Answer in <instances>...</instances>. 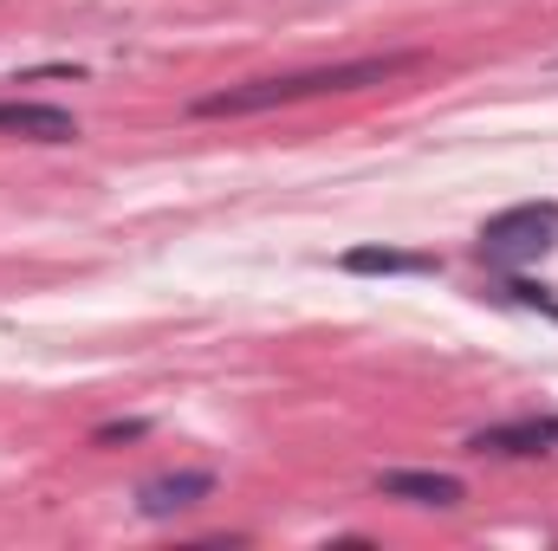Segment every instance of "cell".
Masks as SVG:
<instances>
[{"label": "cell", "mask_w": 558, "mask_h": 551, "mask_svg": "<svg viewBox=\"0 0 558 551\" xmlns=\"http://www.w3.org/2000/svg\"><path fill=\"white\" fill-rule=\"evenodd\" d=\"M410 52H384V59H344V65H305V72H274V78H247L228 91L195 98V118H254L279 105H305V98H344V91H371L390 85L397 72H410Z\"/></svg>", "instance_id": "1"}, {"label": "cell", "mask_w": 558, "mask_h": 551, "mask_svg": "<svg viewBox=\"0 0 558 551\" xmlns=\"http://www.w3.org/2000/svg\"><path fill=\"white\" fill-rule=\"evenodd\" d=\"M558 247V201H520V208H500L494 221H481L474 234V254L500 273H520L533 260H546Z\"/></svg>", "instance_id": "2"}, {"label": "cell", "mask_w": 558, "mask_h": 551, "mask_svg": "<svg viewBox=\"0 0 558 551\" xmlns=\"http://www.w3.org/2000/svg\"><path fill=\"white\" fill-rule=\"evenodd\" d=\"M468 454H500V461H533L558 454V415H520V421H494L468 434Z\"/></svg>", "instance_id": "3"}, {"label": "cell", "mask_w": 558, "mask_h": 551, "mask_svg": "<svg viewBox=\"0 0 558 551\" xmlns=\"http://www.w3.org/2000/svg\"><path fill=\"white\" fill-rule=\"evenodd\" d=\"M377 493L403 500V506H435V513H454L468 500V487L454 474H435V467H390V474H377Z\"/></svg>", "instance_id": "4"}, {"label": "cell", "mask_w": 558, "mask_h": 551, "mask_svg": "<svg viewBox=\"0 0 558 551\" xmlns=\"http://www.w3.org/2000/svg\"><path fill=\"white\" fill-rule=\"evenodd\" d=\"M215 493V474L208 467H182V474H156L137 487V513L143 519H169V513H189Z\"/></svg>", "instance_id": "5"}, {"label": "cell", "mask_w": 558, "mask_h": 551, "mask_svg": "<svg viewBox=\"0 0 558 551\" xmlns=\"http://www.w3.org/2000/svg\"><path fill=\"white\" fill-rule=\"evenodd\" d=\"M0 137L26 143H78V118L59 105H33V98H0Z\"/></svg>", "instance_id": "6"}, {"label": "cell", "mask_w": 558, "mask_h": 551, "mask_svg": "<svg viewBox=\"0 0 558 551\" xmlns=\"http://www.w3.org/2000/svg\"><path fill=\"white\" fill-rule=\"evenodd\" d=\"M435 254H397V247H351L344 273H435Z\"/></svg>", "instance_id": "7"}]
</instances>
